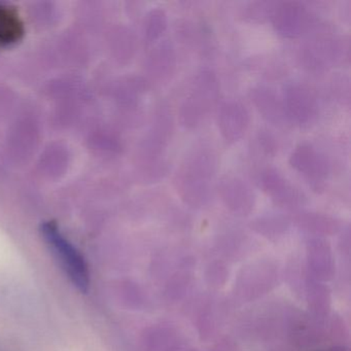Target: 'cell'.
I'll use <instances>...</instances> for the list:
<instances>
[{"label": "cell", "instance_id": "obj_1", "mask_svg": "<svg viewBox=\"0 0 351 351\" xmlns=\"http://www.w3.org/2000/svg\"><path fill=\"white\" fill-rule=\"evenodd\" d=\"M217 169L219 159L210 143H196L174 176V188L182 200L195 208L206 206L215 194Z\"/></svg>", "mask_w": 351, "mask_h": 351}, {"label": "cell", "instance_id": "obj_2", "mask_svg": "<svg viewBox=\"0 0 351 351\" xmlns=\"http://www.w3.org/2000/svg\"><path fill=\"white\" fill-rule=\"evenodd\" d=\"M219 84L217 75L210 69L199 71L193 80L190 93L182 100L178 110V120L186 130H195L217 106Z\"/></svg>", "mask_w": 351, "mask_h": 351}, {"label": "cell", "instance_id": "obj_3", "mask_svg": "<svg viewBox=\"0 0 351 351\" xmlns=\"http://www.w3.org/2000/svg\"><path fill=\"white\" fill-rule=\"evenodd\" d=\"M348 47L342 38L320 34L307 40L298 53L300 64L313 73H322L342 62Z\"/></svg>", "mask_w": 351, "mask_h": 351}, {"label": "cell", "instance_id": "obj_4", "mask_svg": "<svg viewBox=\"0 0 351 351\" xmlns=\"http://www.w3.org/2000/svg\"><path fill=\"white\" fill-rule=\"evenodd\" d=\"M42 232L45 239L54 250L57 258L75 287L80 291H87L90 283L89 270L81 252L62 235L56 223L52 221L44 223Z\"/></svg>", "mask_w": 351, "mask_h": 351}, {"label": "cell", "instance_id": "obj_5", "mask_svg": "<svg viewBox=\"0 0 351 351\" xmlns=\"http://www.w3.org/2000/svg\"><path fill=\"white\" fill-rule=\"evenodd\" d=\"M282 101L287 120L301 129H309L318 122L320 104L309 86L291 82L283 88Z\"/></svg>", "mask_w": 351, "mask_h": 351}, {"label": "cell", "instance_id": "obj_6", "mask_svg": "<svg viewBox=\"0 0 351 351\" xmlns=\"http://www.w3.org/2000/svg\"><path fill=\"white\" fill-rule=\"evenodd\" d=\"M289 165L310 188L315 192L326 189L332 172V164L328 156L310 143H301L295 147L289 157Z\"/></svg>", "mask_w": 351, "mask_h": 351}, {"label": "cell", "instance_id": "obj_7", "mask_svg": "<svg viewBox=\"0 0 351 351\" xmlns=\"http://www.w3.org/2000/svg\"><path fill=\"white\" fill-rule=\"evenodd\" d=\"M270 20L276 34L287 40L307 34L316 23L311 12L299 1L275 3Z\"/></svg>", "mask_w": 351, "mask_h": 351}, {"label": "cell", "instance_id": "obj_8", "mask_svg": "<svg viewBox=\"0 0 351 351\" xmlns=\"http://www.w3.org/2000/svg\"><path fill=\"white\" fill-rule=\"evenodd\" d=\"M217 123L225 143L233 145L243 138L250 127V112L237 100H223L217 108Z\"/></svg>", "mask_w": 351, "mask_h": 351}, {"label": "cell", "instance_id": "obj_9", "mask_svg": "<svg viewBox=\"0 0 351 351\" xmlns=\"http://www.w3.org/2000/svg\"><path fill=\"white\" fill-rule=\"evenodd\" d=\"M258 184L263 192L280 206L297 207L306 201L304 193L276 168L263 169L258 173Z\"/></svg>", "mask_w": 351, "mask_h": 351}, {"label": "cell", "instance_id": "obj_10", "mask_svg": "<svg viewBox=\"0 0 351 351\" xmlns=\"http://www.w3.org/2000/svg\"><path fill=\"white\" fill-rule=\"evenodd\" d=\"M217 192L226 206L233 213L247 215L256 205L254 190L238 176H223L217 184Z\"/></svg>", "mask_w": 351, "mask_h": 351}, {"label": "cell", "instance_id": "obj_11", "mask_svg": "<svg viewBox=\"0 0 351 351\" xmlns=\"http://www.w3.org/2000/svg\"><path fill=\"white\" fill-rule=\"evenodd\" d=\"M250 98L267 122L278 128L289 125L282 98L274 90L266 86H256L250 90Z\"/></svg>", "mask_w": 351, "mask_h": 351}, {"label": "cell", "instance_id": "obj_12", "mask_svg": "<svg viewBox=\"0 0 351 351\" xmlns=\"http://www.w3.org/2000/svg\"><path fill=\"white\" fill-rule=\"evenodd\" d=\"M178 57L176 48L170 40L158 43L149 57V71L158 84L169 82L176 73Z\"/></svg>", "mask_w": 351, "mask_h": 351}, {"label": "cell", "instance_id": "obj_13", "mask_svg": "<svg viewBox=\"0 0 351 351\" xmlns=\"http://www.w3.org/2000/svg\"><path fill=\"white\" fill-rule=\"evenodd\" d=\"M168 17L164 10H153L149 15L147 26V38L149 42L159 40L167 29Z\"/></svg>", "mask_w": 351, "mask_h": 351}, {"label": "cell", "instance_id": "obj_14", "mask_svg": "<svg viewBox=\"0 0 351 351\" xmlns=\"http://www.w3.org/2000/svg\"><path fill=\"white\" fill-rule=\"evenodd\" d=\"M274 7V3H268V1H256V3H250L243 10L242 18L245 21L261 23L266 20H270Z\"/></svg>", "mask_w": 351, "mask_h": 351}, {"label": "cell", "instance_id": "obj_15", "mask_svg": "<svg viewBox=\"0 0 351 351\" xmlns=\"http://www.w3.org/2000/svg\"><path fill=\"white\" fill-rule=\"evenodd\" d=\"M258 149L267 157H274L278 152V141L276 137L267 129H261L256 135Z\"/></svg>", "mask_w": 351, "mask_h": 351}, {"label": "cell", "instance_id": "obj_16", "mask_svg": "<svg viewBox=\"0 0 351 351\" xmlns=\"http://www.w3.org/2000/svg\"><path fill=\"white\" fill-rule=\"evenodd\" d=\"M332 92L341 104H349L350 87H349L348 77H344V75L334 77L332 82Z\"/></svg>", "mask_w": 351, "mask_h": 351}]
</instances>
